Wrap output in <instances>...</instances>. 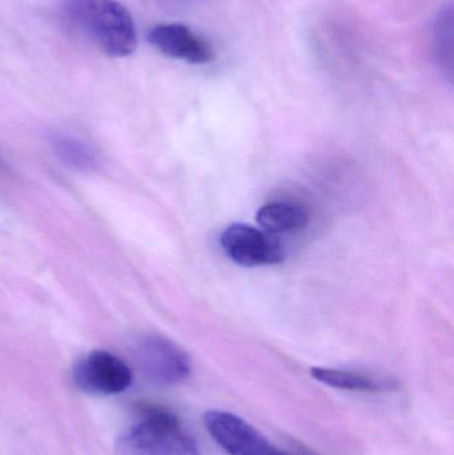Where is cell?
<instances>
[{
  "instance_id": "cell-10",
  "label": "cell",
  "mask_w": 454,
  "mask_h": 455,
  "mask_svg": "<svg viewBox=\"0 0 454 455\" xmlns=\"http://www.w3.org/2000/svg\"><path fill=\"white\" fill-rule=\"evenodd\" d=\"M50 144L56 156L74 170L91 171L98 164V157L92 147L79 138L64 133H53Z\"/></svg>"
},
{
  "instance_id": "cell-11",
  "label": "cell",
  "mask_w": 454,
  "mask_h": 455,
  "mask_svg": "<svg viewBox=\"0 0 454 455\" xmlns=\"http://www.w3.org/2000/svg\"><path fill=\"white\" fill-rule=\"evenodd\" d=\"M434 55L442 66L452 72L453 66V12L452 8H444L434 24Z\"/></svg>"
},
{
  "instance_id": "cell-1",
  "label": "cell",
  "mask_w": 454,
  "mask_h": 455,
  "mask_svg": "<svg viewBox=\"0 0 454 455\" xmlns=\"http://www.w3.org/2000/svg\"><path fill=\"white\" fill-rule=\"evenodd\" d=\"M67 20L112 58H127L138 47L130 11L117 0H63Z\"/></svg>"
},
{
  "instance_id": "cell-6",
  "label": "cell",
  "mask_w": 454,
  "mask_h": 455,
  "mask_svg": "<svg viewBox=\"0 0 454 455\" xmlns=\"http://www.w3.org/2000/svg\"><path fill=\"white\" fill-rule=\"evenodd\" d=\"M203 419L211 437L229 455H274L276 451L258 429L236 414L211 411Z\"/></svg>"
},
{
  "instance_id": "cell-5",
  "label": "cell",
  "mask_w": 454,
  "mask_h": 455,
  "mask_svg": "<svg viewBox=\"0 0 454 455\" xmlns=\"http://www.w3.org/2000/svg\"><path fill=\"white\" fill-rule=\"evenodd\" d=\"M227 256L245 267H266L284 261V249L274 235L248 224H232L221 233Z\"/></svg>"
},
{
  "instance_id": "cell-13",
  "label": "cell",
  "mask_w": 454,
  "mask_h": 455,
  "mask_svg": "<svg viewBox=\"0 0 454 455\" xmlns=\"http://www.w3.org/2000/svg\"><path fill=\"white\" fill-rule=\"evenodd\" d=\"M173 2L187 3V2H194V0H173Z\"/></svg>"
},
{
  "instance_id": "cell-4",
  "label": "cell",
  "mask_w": 454,
  "mask_h": 455,
  "mask_svg": "<svg viewBox=\"0 0 454 455\" xmlns=\"http://www.w3.org/2000/svg\"><path fill=\"white\" fill-rule=\"evenodd\" d=\"M72 381L87 395H120L132 384V371L112 353L93 350L75 363Z\"/></svg>"
},
{
  "instance_id": "cell-12",
  "label": "cell",
  "mask_w": 454,
  "mask_h": 455,
  "mask_svg": "<svg viewBox=\"0 0 454 455\" xmlns=\"http://www.w3.org/2000/svg\"><path fill=\"white\" fill-rule=\"evenodd\" d=\"M274 455H293V454L284 453V451H275Z\"/></svg>"
},
{
  "instance_id": "cell-7",
  "label": "cell",
  "mask_w": 454,
  "mask_h": 455,
  "mask_svg": "<svg viewBox=\"0 0 454 455\" xmlns=\"http://www.w3.org/2000/svg\"><path fill=\"white\" fill-rule=\"evenodd\" d=\"M148 42L168 58L191 64H207L215 60L211 43L184 24H160L148 32Z\"/></svg>"
},
{
  "instance_id": "cell-8",
  "label": "cell",
  "mask_w": 454,
  "mask_h": 455,
  "mask_svg": "<svg viewBox=\"0 0 454 455\" xmlns=\"http://www.w3.org/2000/svg\"><path fill=\"white\" fill-rule=\"evenodd\" d=\"M308 212L303 205L293 202H269L256 213L260 229L269 235L296 232L308 224Z\"/></svg>"
},
{
  "instance_id": "cell-3",
  "label": "cell",
  "mask_w": 454,
  "mask_h": 455,
  "mask_svg": "<svg viewBox=\"0 0 454 455\" xmlns=\"http://www.w3.org/2000/svg\"><path fill=\"white\" fill-rule=\"evenodd\" d=\"M133 361L148 381L162 387L180 384L192 371L188 355L162 336L143 337L133 347Z\"/></svg>"
},
{
  "instance_id": "cell-9",
  "label": "cell",
  "mask_w": 454,
  "mask_h": 455,
  "mask_svg": "<svg viewBox=\"0 0 454 455\" xmlns=\"http://www.w3.org/2000/svg\"><path fill=\"white\" fill-rule=\"evenodd\" d=\"M311 376L322 384L340 390L354 392L380 393L396 389V382L388 379L354 373V371H339L330 368H312Z\"/></svg>"
},
{
  "instance_id": "cell-2",
  "label": "cell",
  "mask_w": 454,
  "mask_h": 455,
  "mask_svg": "<svg viewBox=\"0 0 454 455\" xmlns=\"http://www.w3.org/2000/svg\"><path fill=\"white\" fill-rule=\"evenodd\" d=\"M116 455H200V451L175 414L147 408L120 435Z\"/></svg>"
}]
</instances>
